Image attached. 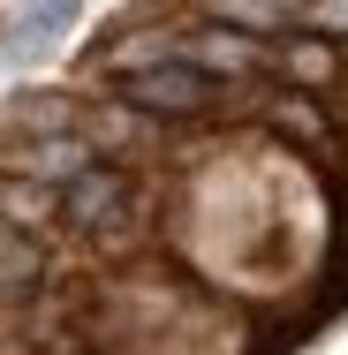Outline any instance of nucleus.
I'll return each instance as SVG.
<instances>
[{
  "label": "nucleus",
  "mask_w": 348,
  "mask_h": 355,
  "mask_svg": "<svg viewBox=\"0 0 348 355\" xmlns=\"http://www.w3.org/2000/svg\"><path fill=\"white\" fill-rule=\"evenodd\" d=\"M219 76H205L197 61H144V69L122 76V98L137 106V114H205L219 106Z\"/></svg>",
  "instance_id": "1"
},
{
  "label": "nucleus",
  "mask_w": 348,
  "mask_h": 355,
  "mask_svg": "<svg viewBox=\"0 0 348 355\" xmlns=\"http://www.w3.org/2000/svg\"><path fill=\"white\" fill-rule=\"evenodd\" d=\"M46 280V250L15 227H0V295H23V287Z\"/></svg>",
  "instance_id": "6"
},
{
  "label": "nucleus",
  "mask_w": 348,
  "mask_h": 355,
  "mask_svg": "<svg viewBox=\"0 0 348 355\" xmlns=\"http://www.w3.org/2000/svg\"><path fill=\"white\" fill-rule=\"evenodd\" d=\"M167 61H197L205 76L227 83V76H250V69H258V46H250L242 31H197V38H182Z\"/></svg>",
  "instance_id": "3"
},
{
  "label": "nucleus",
  "mask_w": 348,
  "mask_h": 355,
  "mask_svg": "<svg viewBox=\"0 0 348 355\" xmlns=\"http://www.w3.org/2000/svg\"><path fill=\"white\" fill-rule=\"evenodd\" d=\"M288 69L303 76V83H318V76H333V53H326L318 38H303V46H288Z\"/></svg>",
  "instance_id": "7"
},
{
  "label": "nucleus",
  "mask_w": 348,
  "mask_h": 355,
  "mask_svg": "<svg viewBox=\"0 0 348 355\" xmlns=\"http://www.w3.org/2000/svg\"><path fill=\"white\" fill-rule=\"evenodd\" d=\"M61 219L83 227V234H114V227L129 219V182H122L114 166H83L69 189H61Z\"/></svg>",
  "instance_id": "2"
},
{
  "label": "nucleus",
  "mask_w": 348,
  "mask_h": 355,
  "mask_svg": "<svg viewBox=\"0 0 348 355\" xmlns=\"http://www.w3.org/2000/svg\"><path fill=\"white\" fill-rule=\"evenodd\" d=\"M76 8H83V0H23V15H15V53H46L76 23Z\"/></svg>",
  "instance_id": "5"
},
{
  "label": "nucleus",
  "mask_w": 348,
  "mask_h": 355,
  "mask_svg": "<svg viewBox=\"0 0 348 355\" xmlns=\"http://www.w3.org/2000/svg\"><path fill=\"white\" fill-rule=\"evenodd\" d=\"M83 166H99L83 137H38L31 151H23V174H38V182H61V189H69Z\"/></svg>",
  "instance_id": "4"
},
{
  "label": "nucleus",
  "mask_w": 348,
  "mask_h": 355,
  "mask_svg": "<svg viewBox=\"0 0 348 355\" xmlns=\"http://www.w3.org/2000/svg\"><path fill=\"white\" fill-rule=\"evenodd\" d=\"M303 23H326V31H348V0H295Z\"/></svg>",
  "instance_id": "8"
}]
</instances>
